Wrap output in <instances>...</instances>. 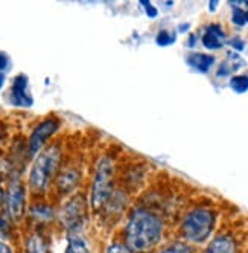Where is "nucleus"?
<instances>
[{"mask_svg": "<svg viewBox=\"0 0 248 253\" xmlns=\"http://www.w3.org/2000/svg\"><path fill=\"white\" fill-rule=\"evenodd\" d=\"M163 224L157 215L139 209L130 216L125 227V240L131 252L145 253L152 250L162 240Z\"/></svg>", "mask_w": 248, "mask_h": 253, "instance_id": "obj_1", "label": "nucleus"}, {"mask_svg": "<svg viewBox=\"0 0 248 253\" xmlns=\"http://www.w3.org/2000/svg\"><path fill=\"white\" fill-rule=\"evenodd\" d=\"M61 151L58 147H49L37 154L29 172V186L34 192H44L58 172Z\"/></svg>", "mask_w": 248, "mask_h": 253, "instance_id": "obj_2", "label": "nucleus"}, {"mask_svg": "<svg viewBox=\"0 0 248 253\" xmlns=\"http://www.w3.org/2000/svg\"><path fill=\"white\" fill-rule=\"evenodd\" d=\"M215 221H216V215L213 211L206 208L193 209L183 220V226H181L183 237L190 243L200 244L206 241L210 237V233L213 232Z\"/></svg>", "mask_w": 248, "mask_h": 253, "instance_id": "obj_3", "label": "nucleus"}, {"mask_svg": "<svg viewBox=\"0 0 248 253\" xmlns=\"http://www.w3.org/2000/svg\"><path fill=\"white\" fill-rule=\"evenodd\" d=\"M113 189V164L110 159H102L96 169L93 189H92V206L99 211L110 198Z\"/></svg>", "mask_w": 248, "mask_h": 253, "instance_id": "obj_4", "label": "nucleus"}, {"mask_svg": "<svg viewBox=\"0 0 248 253\" xmlns=\"http://www.w3.org/2000/svg\"><path fill=\"white\" fill-rule=\"evenodd\" d=\"M5 211L12 223L20 221L26 213V189L19 178L11 180L6 189Z\"/></svg>", "mask_w": 248, "mask_h": 253, "instance_id": "obj_5", "label": "nucleus"}, {"mask_svg": "<svg viewBox=\"0 0 248 253\" xmlns=\"http://www.w3.org/2000/svg\"><path fill=\"white\" fill-rule=\"evenodd\" d=\"M60 128V122L55 118H49L43 122H40L35 128L32 130L29 140H28V154L37 156L43 151V147L46 145V142L49 140V137H52L57 130Z\"/></svg>", "mask_w": 248, "mask_h": 253, "instance_id": "obj_6", "label": "nucleus"}, {"mask_svg": "<svg viewBox=\"0 0 248 253\" xmlns=\"http://www.w3.org/2000/svg\"><path fill=\"white\" fill-rule=\"evenodd\" d=\"M61 224L70 230H78L85 221V203L82 197H73L72 200L67 202L60 213Z\"/></svg>", "mask_w": 248, "mask_h": 253, "instance_id": "obj_7", "label": "nucleus"}, {"mask_svg": "<svg viewBox=\"0 0 248 253\" xmlns=\"http://www.w3.org/2000/svg\"><path fill=\"white\" fill-rule=\"evenodd\" d=\"M9 99L17 107H31L34 104V98L29 92V80L26 75H17L12 81Z\"/></svg>", "mask_w": 248, "mask_h": 253, "instance_id": "obj_8", "label": "nucleus"}, {"mask_svg": "<svg viewBox=\"0 0 248 253\" xmlns=\"http://www.w3.org/2000/svg\"><path fill=\"white\" fill-rule=\"evenodd\" d=\"M224 43H225V34L221 25H209L203 37V44L210 50H215V49H221Z\"/></svg>", "mask_w": 248, "mask_h": 253, "instance_id": "obj_9", "label": "nucleus"}, {"mask_svg": "<svg viewBox=\"0 0 248 253\" xmlns=\"http://www.w3.org/2000/svg\"><path fill=\"white\" fill-rule=\"evenodd\" d=\"M204 253H238L236 241L228 235H219L209 244Z\"/></svg>", "mask_w": 248, "mask_h": 253, "instance_id": "obj_10", "label": "nucleus"}, {"mask_svg": "<svg viewBox=\"0 0 248 253\" xmlns=\"http://www.w3.org/2000/svg\"><path fill=\"white\" fill-rule=\"evenodd\" d=\"M26 253H49V243L40 232H34L26 238L25 243Z\"/></svg>", "mask_w": 248, "mask_h": 253, "instance_id": "obj_11", "label": "nucleus"}, {"mask_svg": "<svg viewBox=\"0 0 248 253\" xmlns=\"http://www.w3.org/2000/svg\"><path fill=\"white\" fill-rule=\"evenodd\" d=\"M187 64L193 69H197L203 74L209 72L212 69V66L215 64V57L213 55H209V53H198V52H193L187 57Z\"/></svg>", "mask_w": 248, "mask_h": 253, "instance_id": "obj_12", "label": "nucleus"}, {"mask_svg": "<svg viewBox=\"0 0 248 253\" xmlns=\"http://www.w3.org/2000/svg\"><path fill=\"white\" fill-rule=\"evenodd\" d=\"M29 215H31V218L37 223H49L54 218V209L44 203H37L31 208Z\"/></svg>", "mask_w": 248, "mask_h": 253, "instance_id": "obj_13", "label": "nucleus"}, {"mask_svg": "<svg viewBox=\"0 0 248 253\" xmlns=\"http://www.w3.org/2000/svg\"><path fill=\"white\" fill-rule=\"evenodd\" d=\"M76 182H78V175H76V172H73V171L64 172V174H61L60 178H58V188H60L63 192H67V191H70V189H72V188L76 185Z\"/></svg>", "mask_w": 248, "mask_h": 253, "instance_id": "obj_14", "label": "nucleus"}, {"mask_svg": "<svg viewBox=\"0 0 248 253\" xmlns=\"http://www.w3.org/2000/svg\"><path fill=\"white\" fill-rule=\"evenodd\" d=\"M64 253H88V249L81 238L72 237L69 240V244H67V249Z\"/></svg>", "mask_w": 248, "mask_h": 253, "instance_id": "obj_15", "label": "nucleus"}, {"mask_svg": "<svg viewBox=\"0 0 248 253\" xmlns=\"http://www.w3.org/2000/svg\"><path fill=\"white\" fill-rule=\"evenodd\" d=\"M230 87H232L235 92L244 93L248 90V77L247 75H238L230 80Z\"/></svg>", "mask_w": 248, "mask_h": 253, "instance_id": "obj_16", "label": "nucleus"}, {"mask_svg": "<svg viewBox=\"0 0 248 253\" xmlns=\"http://www.w3.org/2000/svg\"><path fill=\"white\" fill-rule=\"evenodd\" d=\"M160 253H193V252H192V249L187 244L175 243V244H171L166 249H163Z\"/></svg>", "mask_w": 248, "mask_h": 253, "instance_id": "obj_17", "label": "nucleus"}, {"mask_svg": "<svg viewBox=\"0 0 248 253\" xmlns=\"http://www.w3.org/2000/svg\"><path fill=\"white\" fill-rule=\"evenodd\" d=\"M175 42V34H171L169 31H160L157 34V44L168 46Z\"/></svg>", "mask_w": 248, "mask_h": 253, "instance_id": "obj_18", "label": "nucleus"}, {"mask_svg": "<svg viewBox=\"0 0 248 253\" xmlns=\"http://www.w3.org/2000/svg\"><path fill=\"white\" fill-rule=\"evenodd\" d=\"M232 20H233V23L236 26H244L247 23V20H245V12L242 9H239V8H235Z\"/></svg>", "mask_w": 248, "mask_h": 253, "instance_id": "obj_19", "label": "nucleus"}, {"mask_svg": "<svg viewBox=\"0 0 248 253\" xmlns=\"http://www.w3.org/2000/svg\"><path fill=\"white\" fill-rule=\"evenodd\" d=\"M107 253H133L128 247L122 246V244H113L111 247H108Z\"/></svg>", "mask_w": 248, "mask_h": 253, "instance_id": "obj_20", "label": "nucleus"}, {"mask_svg": "<svg viewBox=\"0 0 248 253\" xmlns=\"http://www.w3.org/2000/svg\"><path fill=\"white\" fill-rule=\"evenodd\" d=\"M140 5L146 9V12H148V15L151 17V19H154V17H157V9L151 5V2H148V0H142Z\"/></svg>", "mask_w": 248, "mask_h": 253, "instance_id": "obj_21", "label": "nucleus"}, {"mask_svg": "<svg viewBox=\"0 0 248 253\" xmlns=\"http://www.w3.org/2000/svg\"><path fill=\"white\" fill-rule=\"evenodd\" d=\"M9 233V223L6 218H3V216H0V238L2 237H6V235Z\"/></svg>", "mask_w": 248, "mask_h": 253, "instance_id": "obj_22", "label": "nucleus"}, {"mask_svg": "<svg viewBox=\"0 0 248 253\" xmlns=\"http://www.w3.org/2000/svg\"><path fill=\"white\" fill-rule=\"evenodd\" d=\"M6 69H9V58L6 53L0 52V72H3Z\"/></svg>", "mask_w": 248, "mask_h": 253, "instance_id": "obj_23", "label": "nucleus"}, {"mask_svg": "<svg viewBox=\"0 0 248 253\" xmlns=\"http://www.w3.org/2000/svg\"><path fill=\"white\" fill-rule=\"evenodd\" d=\"M5 200H6V189L3 188L2 182H0V211L5 209Z\"/></svg>", "mask_w": 248, "mask_h": 253, "instance_id": "obj_24", "label": "nucleus"}, {"mask_svg": "<svg viewBox=\"0 0 248 253\" xmlns=\"http://www.w3.org/2000/svg\"><path fill=\"white\" fill-rule=\"evenodd\" d=\"M0 253H14L11 246L5 241H0Z\"/></svg>", "mask_w": 248, "mask_h": 253, "instance_id": "obj_25", "label": "nucleus"}, {"mask_svg": "<svg viewBox=\"0 0 248 253\" xmlns=\"http://www.w3.org/2000/svg\"><path fill=\"white\" fill-rule=\"evenodd\" d=\"M230 44H232L236 50H242V49H244V42H241L239 39L232 40V42H230Z\"/></svg>", "mask_w": 248, "mask_h": 253, "instance_id": "obj_26", "label": "nucleus"}, {"mask_svg": "<svg viewBox=\"0 0 248 253\" xmlns=\"http://www.w3.org/2000/svg\"><path fill=\"white\" fill-rule=\"evenodd\" d=\"M3 84H5V75H3V72H0V90H2Z\"/></svg>", "mask_w": 248, "mask_h": 253, "instance_id": "obj_27", "label": "nucleus"}, {"mask_svg": "<svg viewBox=\"0 0 248 253\" xmlns=\"http://www.w3.org/2000/svg\"><path fill=\"white\" fill-rule=\"evenodd\" d=\"M216 5H218V2H215V0H212V2H210V9L213 11V9L216 8Z\"/></svg>", "mask_w": 248, "mask_h": 253, "instance_id": "obj_28", "label": "nucleus"}, {"mask_svg": "<svg viewBox=\"0 0 248 253\" xmlns=\"http://www.w3.org/2000/svg\"><path fill=\"white\" fill-rule=\"evenodd\" d=\"M193 40H195V35H192V37H190V42H189V46H193V44H195V42H193Z\"/></svg>", "mask_w": 248, "mask_h": 253, "instance_id": "obj_29", "label": "nucleus"}, {"mask_svg": "<svg viewBox=\"0 0 248 253\" xmlns=\"http://www.w3.org/2000/svg\"><path fill=\"white\" fill-rule=\"evenodd\" d=\"M245 20H247V22H248V11H247V12H245Z\"/></svg>", "mask_w": 248, "mask_h": 253, "instance_id": "obj_30", "label": "nucleus"}]
</instances>
